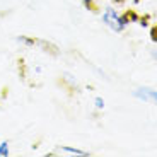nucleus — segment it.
Masks as SVG:
<instances>
[{
    "label": "nucleus",
    "instance_id": "1",
    "mask_svg": "<svg viewBox=\"0 0 157 157\" xmlns=\"http://www.w3.org/2000/svg\"><path fill=\"white\" fill-rule=\"evenodd\" d=\"M101 17H102V22L114 33H123L126 29V26H128V24L125 22V19H123L121 14H118V12L114 10V9H111V7L104 9V12H102Z\"/></svg>",
    "mask_w": 157,
    "mask_h": 157
},
{
    "label": "nucleus",
    "instance_id": "2",
    "mask_svg": "<svg viewBox=\"0 0 157 157\" xmlns=\"http://www.w3.org/2000/svg\"><path fill=\"white\" fill-rule=\"evenodd\" d=\"M135 96H137L138 99H142V101H152L157 104V90L155 89H150V87H140V89H137L133 92Z\"/></svg>",
    "mask_w": 157,
    "mask_h": 157
},
{
    "label": "nucleus",
    "instance_id": "3",
    "mask_svg": "<svg viewBox=\"0 0 157 157\" xmlns=\"http://www.w3.org/2000/svg\"><path fill=\"white\" fill-rule=\"evenodd\" d=\"M56 152L60 154H67V155H77V157H90L92 154L87 152V150H82V149H75V147H67V145H62L56 149Z\"/></svg>",
    "mask_w": 157,
    "mask_h": 157
},
{
    "label": "nucleus",
    "instance_id": "4",
    "mask_svg": "<svg viewBox=\"0 0 157 157\" xmlns=\"http://www.w3.org/2000/svg\"><path fill=\"white\" fill-rule=\"evenodd\" d=\"M123 16V19H125V22L126 24H132V22H138V19H140V17L137 16V14H135L133 10H126L125 14H121Z\"/></svg>",
    "mask_w": 157,
    "mask_h": 157
},
{
    "label": "nucleus",
    "instance_id": "5",
    "mask_svg": "<svg viewBox=\"0 0 157 157\" xmlns=\"http://www.w3.org/2000/svg\"><path fill=\"white\" fill-rule=\"evenodd\" d=\"M0 155H2V157H9V155H10V142H9V140H2V142H0Z\"/></svg>",
    "mask_w": 157,
    "mask_h": 157
},
{
    "label": "nucleus",
    "instance_id": "6",
    "mask_svg": "<svg viewBox=\"0 0 157 157\" xmlns=\"http://www.w3.org/2000/svg\"><path fill=\"white\" fill-rule=\"evenodd\" d=\"M17 41H22V44H26V46H34V43L38 39L28 38V36H17Z\"/></svg>",
    "mask_w": 157,
    "mask_h": 157
},
{
    "label": "nucleus",
    "instance_id": "7",
    "mask_svg": "<svg viewBox=\"0 0 157 157\" xmlns=\"http://www.w3.org/2000/svg\"><path fill=\"white\" fill-rule=\"evenodd\" d=\"M94 106H96V109L102 111V109H104V106H106V102H104V99H102L101 96H96V98H94Z\"/></svg>",
    "mask_w": 157,
    "mask_h": 157
},
{
    "label": "nucleus",
    "instance_id": "8",
    "mask_svg": "<svg viewBox=\"0 0 157 157\" xmlns=\"http://www.w3.org/2000/svg\"><path fill=\"white\" fill-rule=\"evenodd\" d=\"M82 4L86 5V9H89V10H96V4H94V0H82Z\"/></svg>",
    "mask_w": 157,
    "mask_h": 157
},
{
    "label": "nucleus",
    "instance_id": "9",
    "mask_svg": "<svg viewBox=\"0 0 157 157\" xmlns=\"http://www.w3.org/2000/svg\"><path fill=\"white\" fill-rule=\"evenodd\" d=\"M150 38H152V41H155V43H157V26L150 29Z\"/></svg>",
    "mask_w": 157,
    "mask_h": 157
},
{
    "label": "nucleus",
    "instance_id": "10",
    "mask_svg": "<svg viewBox=\"0 0 157 157\" xmlns=\"http://www.w3.org/2000/svg\"><path fill=\"white\" fill-rule=\"evenodd\" d=\"M152 56H154V60H157V50L152 51Z\"/></svg>",
    "mask_w": 157,
    "mask_h": 157
},
{
    "label": "nucleus",
    "instance_id": "11",
    "mask_svg": "<svg viewBox=\"0 0 157 157\" xmlns=\"http://www.w3.org/2000/svg\"><path fill=\"white\" fill-rule=\"evenodd\" d=\"M114 4H123V2H125V0H113Z\"/></svg>",
    "mask_w": 157,
    "mask_h": 157
}]
</instances>
